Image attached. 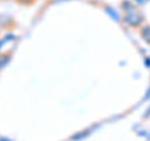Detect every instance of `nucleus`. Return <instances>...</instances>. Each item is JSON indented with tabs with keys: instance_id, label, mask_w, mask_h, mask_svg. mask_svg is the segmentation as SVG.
Returning <instances> with one entry per match:
<instances>
[{
	"instance_id": "nucleus-1",
	"label": "nucleus",
	"mask_w": 150,
	"mask_h": 141,
	"mask_svg": "<svg viewBox=\"0 0 150 141\" xmlns=\"http://www.w3.org/2000/svg\"><path fill=\"white\" fill-rule=\"evenodd\" d=\"M123 21H124V24H126L129 27H133V29H139V27L144 24L145 18L142 14V11H140L138 8H135V9H133V10L124 13Z\"/></svg>"
},
{
	"instance_id": "nucleus-2",
	"label": "nucleus",
	"mask_w": 150,
	"mask_h": 141,
	"mask_svg": "<svg viewBox=\"0 0 150 141\" xmlns=\"http://www.w3.org/2000/svg\"><path fill=\"white\" fill-rule=\"evenodd\" d=\"M139 34L142 39L150 46V24H143L139 27Z\"/></svg>"
},
{
	"instance_id": "nucleus-3",
	"label": "nucleus",
	"mask_w": 150,
	"mask_h": 141,
	"mask_svg": "<svg viewBox=\"0 0 150 141\" xmlns=\"http://www.w3.org/2000/svg\"><path fill=\"white\" fill-rule=\"evenodd\" d=\"M10 60V54H0V70H1Z\"/></svg>"
},
{
	"instance_id": "nucleus-4",
	"label": "nucleus",
	"mask_w": 150,
	"mask_h": 141,
	"mask_svg": "<svg viewBox=\"0 0 150 141\" xmlns=\"http://www.w3.org/2000/svg\"><path fill=\"white\" fill-rule=\"evenodd\" d=\"M35 0H16V3H19L20 5H31L33 3H34Z\"/></svg>"
},
{
	"instance_id": "nucleus-5",
	"label": "nucleus",
	"mask_w": 150,
	"mask_h": 141,
	"mask_svg": "<svg viewBox=\"0 0 150 141\" xmlns=\"http://www.w3.org/2000/svg\"><path fill=\"white\" fill-rule=\"evenodd\" d=\"M133 3H135L137 5H143V4H145V1L144 0H131Z\"/></svg>"
},
{
	"instance_id": "nucleus-6",
	"label": "nucleus",
	"mask_w": 150,
	"mask_h": 141,
	"mask_svg": "<svg viewBox=\"0 0 150 141\" xmlns=\"http://www.w3.org/2000/svg\"><path fill=\"white\" fill-rule=\"evenodd\" d=\"M144 117H145V119H149V117H150V106H149V109H148L146 111H145Z\"/></svg>"
},
{
	"instance_id": "nucleus-7",
	"label": "nucleus",
	"mask_w": 150,
	"mask_h": 141,
	"mask_svg": "<svg viewBox=\"0 0 150 141\" xmlns=\"http://www.w3.org/2000/svg\"><path fill=\"white\" fill-rule=\"evenodd\" d=\"M145 66L150 68V58H145Z\"/></svg>"
},
{
	"instance_id": "nucleus-8",
	"label": "nucleus",
	"mask_w": 150,
	"mask_h": 141,
	"mask_svg": "<svg viewBox=\"0 0 150 141\" xmlns=\"http://www.w3.org/2000/svg\"><path fill=\"white\" fill-rule=\"evenodd\" d=\"M148 97H150V90H149V92H148V95H146V99Z\"/></svg>"
},
{
	"instance_id": "nucleus-9",
	"label": "nucleus",
	"mask_w": 150,
	"mask_h": 141,
	"mask_svg": "<svg viewBox=\"0 0 150 141\" xmlns=\"http://www.w3.org/2000/svg\"><path fill=\"white\" fill-rule=\"evenodd\" d=\"M144 1H145V3H148V1H150V0H144Z\"/></svg>"
}]
</instances>
